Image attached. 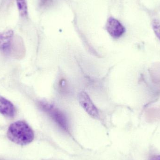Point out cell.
Here are the masks:
<instances>
[{
    "label": "cell",
    "instance_id": "6da1fadb",
    "mask_svg": "<svg viewBox=\"0 0 160 160\" xmlns=\"http://www.w3.org/2000/svg\"><path fill=\"white\" fill-rule=\"evenodd\" d=\"M7 137L13 142L24 146L33 141L34 133L27 123L24 121H18L9 126L8 130Z\"/></svg>",
    "mask_w": 160,
    "mask_h": 160
},
{
    "label": "cell",
    "instance_id": "7a4b0ae2",
    "mask_svg": "<svg viewBox=\"0 0 160 160\" xmlns=\"http://www.w3.org/2000/svg\"><path fill=\"white\" fill-rule=\"evenodd\" d=\"M40 106L62 130L66 132H69V126L67 119L61 111L46 102H40Z\"/></svg>",
    "mask_w": 160,
    "mask_h": 160
},
{
    "label": "cell",
    "instance_id": "3957f363",
    "mask_svg": "<svg viewBox=\"0 0 160 160\" xmlns=\"http://www.w3.org/2000/svg\"><path fill=\"white\" fill-rule=\"evenodd\" d=\"M78 99L80 105L88 115L95 118L99 117L98 109L86 92H80L78 95Z\"/></svg>",
    "mask_w": 160,
    "mask_h": 160
},
{
    "label": "cell",
    "instance_id": "277c9868",
    "mask_svg": "<svg viewBox=\"0 0 160 160\" xmlns=\"http://www.w3.org/2000/svg\"><path fill=\"white\" fill-rule=\"evenodd\" d=\"M105 27L109 34L114 38H119L126 32V29L122 23L113 17L108 19Z\"/></svg>",
    "mask_w": 160,
    "mask_h": 160
},
{
    "label": "cell",
    "instance_id": "5b68a950",
    "mask_svg": "<svg viewBox=\"0 0 160 160\" xmlns=\"http://www.w3.org/2000/svg\"><path fill=\"white\" fill-rule=\"evenodd\" d=\"M0 113L8 117L15 115V108L11 102L0 96Z\"/></svg>",
    "mask_w": 160,
    "mask_h": 160
},
{
    "label": "cell",
    "instance_id": "8992f818",
    "mask_svg": "<svg viewBox=\"0 0 160 160\" xmlns=\"http://www.w3.org/2000/svg\"><path fill=\"white\" fill-rule=\"evenodd\" d=\"M13 35L14 33L11 30L0 33V51L7 52L9 50L13 40Z\"/></svg>",
    "mask_w": 160,
    "mask_h": 160
},
{
    "label": "cell",
    "instance_id": "52a82bcc",
    "mask_svg": "<svg viewBox=\"0 0 160 160\" xmlns=\"http://www.w3.org/2000/svg\"><path fill=\"white\" fill-rule=\"evenodd\" d=\"M17 6L20 14L22 17L27 16L28 14V8L25 0H16Z\"/></svg>",
    "mask_w": 160,
    "mask_h": 160
},
{
    "label": "cell",
    "instance_id": "ba28073f",
    "mask_svg": "<svg viewBox=\"0 0 160 160\" xmlns=\"http://www.w3.org/2000/svg\"><path fill=\"white\" fill-rule=\"evenodd\" d=\"M152 26L153 31L157 37L160 40V20H153L152 22Z\"/></svg>",
    "mask_w": 160,
    "mask_h": 160
},
{
    "label": "cell",
    "instance_id": "9c48e42d",
    "mask_svg": "<svg viewBox=\"0 0 160 160\" xmlns=\"http://www.w3.org/2000/svg\"><path fill=\"white\" fill-rule=\"evenodd\" d=\"M51 0H41V4L42 5H46V4H49Z\"/></svg>",
    "mask_w": 160,
    "mask_h": 160
},
{
    "label": "cell",
    "instance_id": "30bf717a",
    "mask_svg": "<svg viewBox=\"0 0 160 160\" xmlns=\"http://www.w3.org/2000/svg\"><path fill=\"white\" fill-rule=\"evenodd\" d=\"M150 160H160V155H157L152 157Z\"/></svg>",
    "mask_w": 160,
    "mask_h": 160
}]
</instances>
